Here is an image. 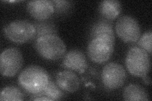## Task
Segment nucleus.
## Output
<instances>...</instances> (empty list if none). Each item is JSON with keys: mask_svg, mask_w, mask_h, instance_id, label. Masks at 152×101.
Listing matches in <instances>:
<instances>
[{"mask_svg": "<svg viewBox=\"0 0 152 101\" xmlns=\"http://www.w3.org/2000/svg\"><path fill=\"white\" fill-rule=\"evenodd\" d=\"M50 80L47 71L40 66L27 67L19 75L18 85L26 92L32 95H41Z\"/></svg>", "mask_w": 152, "mask_h": 101, "instance_id": "f257e3e1", "label": "nucleus"}, {"mask_svg": "<svg viewBox=\"0 0 152 101\" xmlns=\"http://www.w3.org/2000/svg\"><path fill=\"white\" fill-rule=\"evenodd\" d=\"M35 29L36 36L34 41L37 38L46 36H57L58 30L56 25L51 21L37 20L33 23Z\"/></svg>", "mask_w": 152, "mask_h": 101, "instance_id": "2eb2a0df", "label": "nucleus"}, {"mask_svg": "<svg viewBox=\"0 0 152 101\" xmlns=\"http://www.w3.org/2000/svg\"><path fill=\"white\" fill-rule=\"evenodd\" d=\"M23 63L21 51L15 47L8 48L0 56V71L4 76L13 77L20 70Z\"/></svg>", "mask_w": 152, "mask_h": 101, "instance_id": "423d86ee", "label": "nucleus"}, {"mask_svg": "<svg viewBox=\"0 0 152 101\" xmlns=\"http://www.w3.org/2000/svg\"><path fill=\"white\" fill-rule=\"evenodd\" d=\"M63 90H61L58 85L53 81L50 80L46 88L41 95H44L50 98L52 100H59L64 97Z\"/></svg>", "mask_w": 152, "mask_h": 101, "instance_id": "f3484780", "label": "nucleus"}, {"mask_svg": "<svg viewBox=\"0 0 152 101\" xmlns=\"http://www.w3.org/2000/svg\"><path fill=\"white\" fill-rule=\"evenodd\" d=\"M123 97L127 101H140L150 100L146 90L137 84H129L126 86L123 92Z\"/></svg>", "mask_w": 152, "mask_h": 101, "instance_id": "4468645a", "label": "nucleus"}, {"mask_svg": "<svg viewBox=\"0 0 152 101\" xmlns=\"http://www.w3.org/2000/svg\"><path fill=\"white\" fill-rule=\"evenodd\" d=\"M62 65L65 68L83 73L88 67V61L81 51L72 49L64 56Z\"/></svg>", "mask_w": 152, "mask_h": 101, "instance_id": "9d476101", "label": "nucleus"}, {"mask_svg": "<svg viewBox=\"0 0 152 101\" xmlns=\"http://www.w3.org/2000/svg\"><path fill=\"white\" fill-rule=\"evenodd\" d=\"M126 72L124 67L117 62H108L102 70V80L104 87L115 90L121 86L126 80Z\"/></svg>", "mask_w": 152, "mask_h": 101, "instance_id": "6e6552de", "label": "nucleus"}, {"mask_svg": "<svg viewBox=\"0 0 152 101\" xmlns=\"http://www.w3.org/2000/svg\"><path fill=\"white\" fill-rule=\"evenodd\" d=\"M98 37H109L115 40V33L112 22L102 18L93 24L89 32L90 39L92 40Z\"/></svg>", "mask_w": 152, "mask_h": 101, "instance_id": "f8f14e48", "label": "nucleus"}, {"mask_svg": "<svg viewBox=\"0 0 152 101\" xmlns=\"http://www.w3.org/2000/svg\"><path fill=\"white\" fill-rule=\"evenodd\" d=\"M98 11L103 18L110 21L119 15L122 4L117 0H104L99 3Z\"/></svg>", "mask_w": 152, "mask_h": 101, "instance_id": "ddd939ff", "label": "nucleus"}, {"mask_svg": "<svg viewBox=\"0 0 152 101\" xmlns=\"http://www.w3.org/2000/svg\"><path fill=\"white\" fill-rule=\"evenodd\" d=\"M35 41V48L44 59L55 61L63 57L66 47L62 39L57 36H46L37 38Z\"/></svg>", "mask_w": 152, "mask_h": 101, "instance_id": "f03ea898", "label": "nucleus"}, {"mask_svg": "<svg viewBox=\"0 0 152 101\" xmlns=\"http://www.w3.org/2000/svg\"><path fill=\"white\" fill-rule=\"evenodd\" d=\"M1 100L19 101L24 100V95L22 91L13 86H8L4 87L0 94Z\"/></svg>", "mask_w": 152, "mask_h": 101, "instance_id": "dca6fc26", "label": "nucleus"}, {"mask_svg": "<svg viewBox=\"0 0 152 101\" xmlns=\"http://www.w3.org/2000/svg\"><path fill=\"white\" fill-rule=\"evenodd\" d=\"M33 97H34V98H31V100H48V101H51L52 100L49 98L48 97H47L46 95H33Z\"/></svg>", "mask_w": 152, "mask_h": 101, "instance_id": "aec40b11", "label": "nucleus"}, {"mask_svg": "<svg viewBox=\"0 0 152 101\" xmlns=\"http://www.w3.org/2000/svg\"><path fill=\"white\" fill-rule=\"evenodd\" d=\"M28 13L37 20H46L55 13L53 4L49 0H34L27 4Z\"/></svg>", "mask_w": 152, "mask_h": 101, "instance_id": "1a4fd4ad", "label": "nucleus"}, {"mask_svg": "<svg viewBox=\"0 0 152 101\" xmlns=\"http://www.w3.org/2000/svg\"><path fill=\"white\" fill-rule=\"evenodd\" d=\"M115 40L109 37H98L90 41L88 46V54L93 62L102 64L112 56Z\"/></svg>", "mask_w": 152, "mask_h": 101, "instance_id": "39448f33", "label": "nucleus"}, {"mask_svg": "<svg viewBox=\"0 0 152 101\" xmlns=\"http://www.w3.org/2000/svg\"><path fill=\"white\" fill-rule=\"evenodd\" d=\"M152 32L151 31L145 32L140 36L138 40V44L141 48L146 51L150 54H151Z\"/></svg>", "mask_w": 152, "mask_h": 101, "instance_id": "a211bd4d", "label": "nucleus"}, {"mask_svg": "<svg viewBox=\"0 0 152 101\" xmlns=\"http://www.w3.org/2000/svg\"><path fill=\"white\" fill-rule=\"evenodd\" d=\"M115 31L118 37L126 43L136 42L141 36V28L138 22L129 15H123L118 19L115 24Z\"/></svg>", "mask_w": 152, "mask_h": 101, "instance_id": "0eeeda50", "label": "nucleus"}, {"mask_svg": "<svg viewBox=\"0 0 152 101\" xmlns=\"http://www.w3.org/2000/svg\"><path fill=\"white\" fill-rule=\"evenodd\" d=\"M8 3H16L17 2V1H8Z\"/></svg>", "mask_w": 152, "mask_h": 101, "instance_id": "4be33fe9", "label": "nucleus"}, {"mask_svg": "<svg viewBox=\"0 0 152 101\" xmlns=\"http://www.w3.org/2000/svg\"><path fill=\"white\" fill-rule=\"evenodd\" d=\"M4 36L10 41L16 44H23L34 40L36 29L27 20H16L8 23L4 28Z\"/></svg>", "mask_w": 152, "mask_h": 101, "instance_id": "20e7f679", "label": "nucleus"}, {"mask_svg": "<svg viewBox=\"0 0 152 101\" xmlns=\"http://www.w3.org/2000/svg\"><path fill=\"white\" fill-rule=\"evenodd\" d=\"M142 80H143L144 83L147 85H149L150 84H151V80H150V78L149 77V76L148 75H145L144 76H142Z\"/></svg>", "mask_w": 152, "mask_h": 101, "instance_id": "412c9836", "label": "nucleus"}, {"mask_svg": "<svg viewBox=\"0 0 152 101\" xmlns=\"http://www.w3.org/2000/svg\"><path fill=\"white\" fill-rule=\"evenodd\" d=\"M56 83L61 90L69 93L77 91L80 86L78 76L69 70L58 72L56 76Z\"/></svg>", "mask_w": 152, "mask_h": 101, "instance_id": "9b49d317", "label": "nucleus"}, {"mask_svg": "<svg viewBox=\"0 0 152 101\" xmlns=\"http://www.w3.org/2000/svg\"><path fill=\"white\" fill-rule=\"evenodd\" d=\"M126 66L132 75L142 78L148 75L150 70V56L140 47H132L126 57Z\"/></svg>", "mask_w": 152, "mask_h": 101, "instance_id": "7ed1b4c3", "label": "nucleus"}, {"mask_svg": "<svg viewBox=\"0 0 152 101\" xmlns=\"http://www.w3.org/2000/svg\"><path fill=\"white\" fill-rule=\"evenodd\" d=\"M53 4L55 12L57 14L66 13L72 8V2L69 1H59L54 0L51 1Z\"/></svg>", "mask_w": 152, "mask_h": 101, "instance_id": "6ab92c4d", "label": "nucleus"}]
</instances>
